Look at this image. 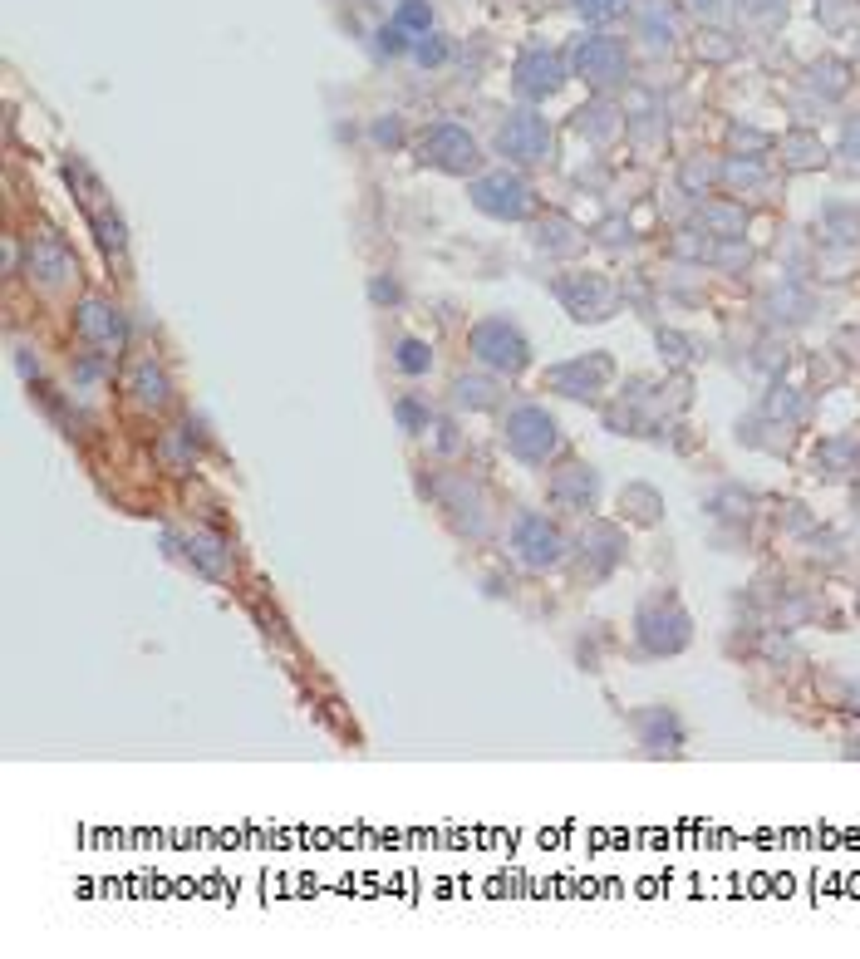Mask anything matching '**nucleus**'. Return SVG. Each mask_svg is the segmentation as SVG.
<instances>
[{"label": "nucleus", "mask_w": 860, "mask_h": 959, "mask_svg": "<svg viewBox=\"0 0 860 959\" xmlns=\"http://www.w3.org/2000/svg\"><path fill=\"white\" fill-rule=\"evenodd\" d=\"M477 207L492 212V217H526L531 212V192H526V182L497 173V178L477 182Z\"/></svg>", "instance_id": "5"}, {"label": "nucleus", "mask_w": 860, "mask_h": 959, "mask_svg": "<svg viewBox=\"0 0 860 959\" xmlns=\"http://www.w3.org/2000/svg\"><path fill=\"white\" fill-rule=\"evenodd\" d=\"M79 330H84V335H99L104 345H118V340H123L118 310L109 305V300H89V305L79 310Z\"/></svg>", "instance_id": "9"}, {"label": "nucleus", "mask_w": 860, "mask_h": 959, "mask_svg": "<svg viewBox=\"0 0 860 959\" xmlns=\"http://www.w3.org/2000/svg\"><path fill=\"white\" fill-rule=\"evenodd\" d=\"M516 551H521L531 566H551V561H561V537H556V527H546L541 517H526V522L516 527Z\"/></svg>", "instance_id": "7"}, {"label": "nucleus", "mask_w": 860, "mask_h": 959, "mask_svg": "<svg viewBox=\"0 0 860 959\" xmlns=\"http://www.w3.org/2000/svg\"><path fill=\"white\" fill-rule=\"evenodd\" d=\"M620 5H625V0H580V10H585V15H595V20H600V15H615Z\"/></svg>", "instance_id": "14"}, {"label": "nucleus", "mask_w": 860, "mask_h": 959, "mask_svg": "<svg viewBox=\"0 0 860 959\" xmlns=\"http://www.w3.org/2000/svg\"><path fill=\"white\" fill-rule=\"evenodd\" d=\"M423 158L448 168V173H472L477 168V143L462 133L458 123H438L428 138H423Z\"/></svg>", "instance_id": "3"}, {"label": "nucleus", "mask_w": 860, "mask_h": 959, "mask_svg": "<svg viewBox=\"0 0 860 959\" xmlns=\"http://www.w3.org/2000/svg\"><path fill=\"white\" fill-rule=\"evenodd\" d=\"M502 153L516 158V163H541V158L551 153V133H546V123L536 119V114H516V119H507V128H502Z\"/></svg>", "instance_id": "4"}, {"label": "nucleus", "mask_w": 860, "mask_h": 959, "mask_svg": "<svg viewBox=\"0 0 860 959\" xmlns=\"http://www.w3.org/2000/svg\"><path fill=\"white\" fill-rule=\"evenodd\" d=\"M472 350H477V360L497 364V369H507V374H516V369L526 364V340L516 335L507 320H487V325H477Z\"/></svg>", "instance_id": "2"}, {"label": "nucleus", "mask_w": 860, "mask_h": 959, "mask_svg": "<svg viewBox=\"0 0 860 959\" xmlns=\"http://www.w3.org/2000/svg\"><path fill=\"white\" fill-rule=\"evenodd\" d=\"M507 448L526 463H541L551 448H556V423L546 419L541 409H516L507 423Z\"/></svg>", "instance_id": "1"}, {"label": "nucleus", "mask_w": 860, "mask_h": 959, "mask_svg": "<svg viewBox=\"0 0 860 959\" xmlns=\"http://www.w3.org/2000/svg\"><path fill=\"white\" fill-rule=\"evenodd\" d=\"M428 364H433V355H428V345H423V340H403V345H399V369H403V374H423Z\"/></svg>", "instance_id": "10"}, {"label": "nucleus", "mask_w": 860, "mask_h": 959, "mask_svg": "<svg viewBox=\"0 0 860 959\" xmlns=\"http://www.w3.org/2000/svg\"><path fill=\"white\" fill-rule=\"evenodd\" d=\"M394 25H403V30H428L433 25V10H428V0H403L399 5V20Z\"/></svg>", "instance_id": "11"}, {"label": "nucleus", "mask_w": 860, "mask_h": 959, "mask_svg": "<svg viewBox=\"0 0 860 959\" xmlns=\"http://www.w3.org/2000/svg\"><path fill=\"white\" fill-rule=\"evenodd\" d=\"M399 419L408 423V428H418V423H423V409H418L413 399H403V404H399Z\"/></svg>", "instance_id": "15"}, {"label": "nucleus", "mask_w": 860, "mask_h": 959, "mask_svg": "<svg viewBox=\"0 0 860 959\" xmlns=\"http://www.w3.org/2000/svg\"><path fill=\"white\" fill-rule=\"evenodd\" d=\"M403 45H408V40H403V25H384V30H379V50H384V55H403Z\"/></svg>", "instance_id": "12"}, {"label": "nucleus", "mask_w": 860, "mask_h": 959, "mask_svg": "<svg viewBox=\"0 0 860 959\" xmlns=\"http://www.w3.org/2000/svg\"><path fill=\"white\" fill-rule=\"evenodd\" d=\"M443 55H448L443 35H433V40H423V45H418V60H423V64H443Z\"/></svg>", "instance_id": "13"}, {"label": "nucleus", "mask_w": 860, "mask_h": 959, "mask_svg": "<svg viewBox=\"0 0 860 959\" xmlns=\"http://www.w3.org/2000/svg\"><path fill=\"white\" fill-rule=\"evenodd\" d=\"M580 69H585V79H595V84L620 79V74H625V45H620V40H590V45H580Z\"/></svg>", "instance_id": "8"}, {"label": "nucleus", "mask_w": 860, "mask_h": 959, "mask_svg": "<svg viewBox=\"0 0 860 959\" xmlns=\"http://www.w3.org/2000/svg\"><path fill=\"white\" fill-rule=\"evenodd\" d=\"M561 79H566V69H561V60L556 55H546V50H531V55H521V64H516V84H521V94H556L561 89Z\"/></svg>", "instance_id": "6"}]
</instances>
